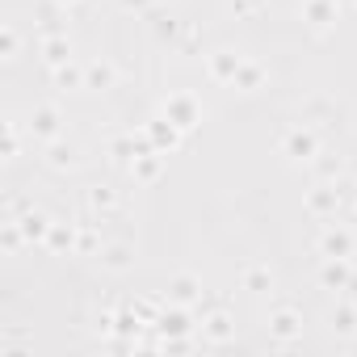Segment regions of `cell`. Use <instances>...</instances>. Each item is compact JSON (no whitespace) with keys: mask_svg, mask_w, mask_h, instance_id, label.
<instances>
[{"mask_svg":"<svg viewBox=\"0 0 357 357\" xmlns=\"http://www.w3.org/2000/svg\"><path fill=\"white\" fill-rule=\"evenodd\" d=\"M114 84V68L110 64H93L84 72V88H110Z\"/></svg>","mask_w":357,"mask_h":357,"instance_id":"8992f818","label":"cell"},{"mask_svg":"<svg viewBox=\"0 0 357 357\" xmlns=\"http://www.w3.org/2000/svg\"><path fill=\"white\" fill-rule=\"evenodd\" d=\"M269 282H273V278H269L265 269H257V273H248V290H265Z\"/></svg>","mask_w":357,"mask_h":357,"instance_id":"ac0fdd59","label":"cell"},{"mask_svg":"<svg viewBox=\"0 0 357 357\" xmlns=\"http://www.w3.org/2000/svg\"><path fill=\"white\" fill-rule=\"evenodd\" d=\"M311 151H316V135L311 131H290V139H286V156L290 160H311Z\"/></svg>","mask_w":357,"mask_h":357,"instance_id":"3957f363","label":"cell"},{"mask_svg":"<svg viewBox=\"0 0 357 357\" xmlns=\"http://www.w3.org/2000/svg\"><path fill=\"white\" fill-rule=\"evenodd\" d=\"M332 328H336V332H345V336H349V332H357V324H353V311L345 307L340 316H332Z\"/></svg>","mask_w":357,"mask_h":357,"instance_id":"2e32d148","label":"cell"},{"mask_svg":"<svg viewBox=\"0 0 357 357\" xmlns=\"http://www.w3.org/2000/svg\"><path fill=\"white\" fill-rule=\"evenodd\" d=\"M193 294H197V278H177V282H173V298H177V302H189Z\"/></svg>","mask_w":357,"mask_h":357,"instance_id":"7c38bea8","label":"cell"},{"mask_svg":"<svg viewBox=\"0 0 357 357\" xmlns=\"http://www.w3.org/2000/svg\"><path fill=\"white\" fill-rule=\"evenodd\" d=\"M59 84L64 88H80L84 84V72L80 68H59Z\"/></svg>","mask_w":357,"mask_h":357,"instance_id":"5bb4252c","label":"cell"},{"mask_svg":"<svg viewBox=\"0 0 357 357\" xmlns=\"http://www.w3.org/2000/svg\"><path fill=\"white\" fill-rule=\"evenodd\" d=\"M30 131H34L38 139H55V135H59V114L50 110V106L34 110V118H30Z\"/></svg>","mask_w":357,"mask_h":357,"instance_id":"277c9868","label":"cell"},{"mask_svg":"<svg viewBox=\"0 0 357 357\" xmlns=\"http://www.w3.org/2000/svg\"><path fill=\"white\" fill-rule=\"evenodd\" d=\"M340 261H345V257H328V265H324V273H320V278H324V286H345V278H349V273H345V265H340Z\"/></svg>","mask_w":357,"mask_h":357,"instance_id":"9c48e42d","label":"cell"},{"mask_svg":"<svg viewBox=\"0 0 357 357\" xmlns=\"http://www.w3.org/2000/svg\"><path fill=\"white\" fill-rule=\"evenodd\" d=\"M64 5H76V0H64Z\"/></svg>","mask_w":357,"mask_h":357,"instance_id":"603a6c76","label":"cell"},{"mask_svg":"<svg viewBox=\"0 0 357 357\" xmlns=\"http://www.w3.org/2000/svg\"><path fill=\"white\" fill-rule=\"evenodd\" d=\"M72 240H76V231H72V227H64V223H50L46 248H72Z\"/></svg>","mask_w":357,"mask_h":357,"instance_id":"ba28073f","label":"cell"},{"mask_svg":"<svg viewBox=\"0 0 357 357\" xmlns=\"http://www.w3.org/2000/svg\"><path fill=\"white\" fill-rule=\"evenodd\" d=\"M349 248H353L349 231H328L324 235V252H328V257H349Z\"/></svg>","mask_w":357,"mask_h":357,"instance_id":"52a82bcc","label":"cell"},{"mask_svg":"<svg viewBox=\"0 0 357 357\" xmlns=\"http://www.w3.org/2000/svg\"><path fill=\"white\" fill-rule=\"evenodd\" d=\"M311 206H316V211H328V206H336V193H316V197H311Z\"/></svg>","mask_w":357,"mask_h":357,"instance_id":"7402d4cb","label":"cell"},{"mask_svg":"<svg viewBox=\"0 0 357 357\" xmlns=\"http://www.w3.org/2000/svg\"><path fill=\"white\" fill-rule=\"evenodd\" d=\"M206 332H211V340H227V332H231V328H227V320H223V316H215V320L206 324Z\"/></svg>","mask_w":357,"mask_h":357,"instance_id":"e0dca14e","label":"cell"},{"mask_svg":"<svg viewBox=\"0 0 357 357\" xmlns=\"http://www.w3.org/2000/svg\"><path fill=\"white\" fill-rule=\"evenodd\" d=\"M211 72H215L219 80H227V76L235 80V72H240V59H235V55H227V50H223V55H219V59L211 64Z\"/></svg>","mask_w":357,"mask_h":357,"instance_id":"30bf717a","label":"cell"},{"mask_svg":"<svg viewBox=\"0 0 357 357\" xmlns=\"http://www.w3.org/2000/svg\"><path fill=\"white\" fill-rule=\"evenodd\" d=\"M17 227H21V235H26V244H46V235H50V219L42 215V211H26L21 219H17Z\"/></svg>","mask_w":357,"mask_h":357,"instance_id":"6da1fadb","label":"cell"},{"mask_svg":"<svg viewBox=\"0 0 357 357\" xmlns=\"http://www.w3.org/2000/svg\"><path fill=\"white\" fill-rule=\"evenodd\" d=\"M68 55H72V42H68V38H50V42H42V59H46L50 68H64Z\"/></svg>","mask_w":357,"mask_h":357,"instance_id":"5b68a950","label":"cell"},{"mask_svg":"<svg viewBox=\"0 0 357 357\" xmlns=\"http://www.w3.org/2000/svg\"><path fill=\"white\" fill-rule=\"evenodd\" d=\"M17 156V126L9 122V135H5V160H13Z\"/></svg>","mask_w":357,"mask_h":357,"instance_id":"d6986e66","label":"cell"},{"mask_svg":"<svg viewBox=\"0 0 357 357\" xmlns=\"http://www.w3.org/2000/svg\"><path fill=\"white\" fill-rule=\"evenodd\" d=\"M72 156H76V151H72V147H64V143H55V147H50V164H55V168L72 164Z\"/></svg>","mask_w":357,"mask_h":357,"instance_id":"9a60e30c","label":"cell"},{"mask_svg":"<svg viewBox=\"0 0 357 357\" xmlns=\"http://www.w3.org/2000/svg\"><path fill=\"white\" fill-rule=\"evenodd\" d=\"M17 55V34H13V26H5V59H13Z\"/></svg>","mask_w":357,"mask_h":357,"instance_id":"ffe728a7","label":"cell"},{"mask_svg":"<svg viewBox=\"0 0 357 357\" xmlns=\"http://www.w3.org/2000/svg\"><path fill=\"white\" fill-rule=\"evenodd\" d=\"M164 110H168V122H173V126H181V131L197 122V106H193V97H185V93H181V97H173Z\"/></svg>","mask_w":357,"mask_h":357,"instance_id":"7a4b0ae2","label":"cell"},{"mask_svg":"<svg viewBox=\"0 0 357 357\" xmlns=\"http://www.w3.org/2000/svg\"><path fill=\"white\" fill-rule=\"evenodd\" d=\"M269 328H273L278 336H290V332H298V316H294V311H278Z\"/></svg>","mask_w":357,"mask_h":357,"instance_id":"8fae6325","label":"cell"},{"mask_svg":"<svg viewBox=\"0 0 357 357\" xmlns=\"http://www.w3.org/2000/svg\"><path fill=\"white\" fill-rule=\"evenodd\" d=\"M126 257H131V252H126L122 244H114V248H106V265H110V269H126V265H131Z\"/></svg>","mask_w":357,"mask_h":357,"instance_id":"4fadbf2b","label":"cell"},{"mask_svg":"<svg viewBox=\"0 0 357 357\" xmlns=\"http://www.w3.org/2000/svg\"><path fill=\"white\" fill-rule=\"evenodd\" d=\"M88 202H93V206H110L114 193H110V189H93V193H88Z\"/></svg>","mask_w":357,"mask_h":357,"instance_id":"44dd1931","label":"cell"}]
</instances>
